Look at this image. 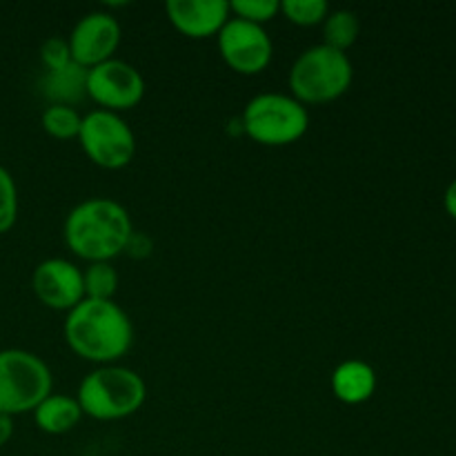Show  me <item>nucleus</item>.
<instances>
[{"label": "nucleus", "mask_w": 456, "mask_h": 456, "mask_svg": "<svg viewBox=\"0 0 456 456\" xmlns=\"http://www.w3.org/2000/svg\"><path fill=\"white\" fill-rule=\"evenodd\" d=\"M62 332L76 356L98 365H114L134 343L132 319L116 301L83 298L67 312Z\"/></svg>", "instance_id": "obj_1"}, {"label": "nucleus", "mask_w": 456, "mask_h": 456, "mask_svg": "<svg viewBox=\"0 0 456 456\" xmlns=\"http://www.w3.org/2000/svg\"><path fill=\"white\" fill-rule=\"evenodd\" d=\"M62 234L67 248L83 261L111 263L125 252L134 227L129 212L118 200L96 196L71 208Z\"/></svg>", "instance_id": "obj_2"}, {"label": "nucleus", "mask_w": 456, "mask_h": 456, "mask_svg": "<svg viewBox=\"0 0 456 456\" xmlns=\"http://www.w3.org/2000/svg\"><path fill=\"white\" fill-rule=\"evenodd\" d=\"M147 386L138 372L123 365H101L80 381L76 401L85 417L96 421H120L142 408Z\"/></svg>", "instance_id": "obj_3"}, {"label": "nucleus", "mask_w": 456, "mask_h": 456, "mask_svg": "<svg viewBox=\"0 0 456 456\" xmlns=\"http://www.w3.org/2000/svg\"><path fill=\"white\" fill-rule=\"evenodd\" d=\"M354 67L346 52L314 45L307 47L289 67V96L303 105H325L350 89Z\"/></svg>", "instance_id": "obj_4"}, {"label": "nucleus", "mask_w": 456, "mask_h": 456, "mask_svg": "<svg viewBox=\"0 0 456 456\" xmlns=\"http://www.w3.org/2000/svg\"><path fill=\"white\" fill-rule=\"evenodd\" d=\"M310 127V114L303 102L289 94L265 92L254 96L240 116V129L254 142L283 147L301 141Z\"/></svg>", "instance_id": "obj_5"}, {"label": "nucleus", "mask_w": 456, "mask_h": 456, "mask_svg": "<svg viewBox=\"0 0 456 456\" xmlns=\"http://www.w3.org/2000/svg\"><path fill=\"white\" fill-rule=\"evenodd\" d=\"M52 387V370L38 354L20 347L0 350V412L9 417L34 412Z\"/></svg>", "instance_id": "obj_6"}, {"label": "nucleus", "mask_w": 456, "mask_h": 456, "mask_svg": "<svg viewBox=\"0 0 456 456\" xmlns=\"http://www.w3.org/2000/svg\"><path fill=\"white\" fill-rule=\"evenodd\" d=\"M76 141L85 156L102 169H123L136 156V136L116 111L94 110L85 114Z\"/></svg>", "instance_id": "obj_7"}, {"label": "nucleus", "mask_w": 456, "mask_h": 456, "mask_svg": "<svg viewBox=\"0 0 456 456\" xmlns=\"http://www.w3.org/2000/svg\"><path fill=\"white\" fill-rule=\"evenodd\" d=\"M218 53L236 74H261L274 56V45L263 25L232 16L218 31Z\"/></svg>", "instance_id": "obj_8"}, {"label": "nucleus", "mask_w": 456, "mask_h": 456, "mask_svg": "<svg viewBox=\"0 0 456 456\" xmlns=\"http://www.w3.org/2000/svg\"><path fill=\"white\" fill-rule=\"evenodd\" d=\"M87 96L107 111H127L145 96V78L129 62L111 58L87 69Z\"/></svg>", "instance_id": "obj_9"}, {"label": "nucleus", "mask_w": 456, "mask_h": 456, "mask_svg": "<svg viewBox=\"0 0 456 456\" xmlns=\"http://www.w3.org/2000/svg\"><path fill=\"white\" fill-rule=\"evenodd\" d=\"M120 22L107 12H89L74 25L67 36L71 61L92 69L101 62L111 61L120 45Z\"/></svg>", "instance_id": "obj_10"}, {"label": "nucleus", "mask_w": 456, "mask_h": 456, "mask_svg": "<svg viewBox=\"0 0 456 456\" xmlns=\"http://www.w3.org/2000/svg\"><path fill=\"white\" fill-rule=\"evenodd\" d=\"M31 289L49 310L69 312L85 298L83 270L67 258H45L34 267Z\"/></svg>", "instance_id": "obj_11"}, {"label": "nucleus", "mask_w": 456, "mask_h": 456, "mask_svg": "<svg viewBox=\"0 0 456 456\" xmlns=\"http://www.w3.org/2000/svg\"><path fill=\"white\" fill-rule=\"evenodd\" d=\"M165 13L174 29L194 40L218 36L232 18L230 3L225 0H167Z\"/></svg>", "instance_id": "obj_12"}, {"label": "nucleus", "mask_w": 456, "mask_h": 456, "mask_svg": "<svg viewBox=\"0 0 456 456\" xmlns=\"http://www.w3.org/2000/svg\"><path fill=\"white\" fill-rule=\"evenodd\" d=\"M377 390V372L361 359H347L332 372V392L341 403L361 405L370 401Z\"/></svg>", "instance_id": "obj_13"}, {"label": "nucleus", "mask_w": 456, "mask_h": 456, "mask_svg": "<svg viewBox=\"0 0 456 456\" xmlns=\"http://www.w3.org/2000/svg\"><path fill=\"white\" fill-rule=\"evenodd\" d=\"M40 94L49 101V105H69L83 101L87 96V69L76 62L61 67V69L45 71L40 80Z\"/></svg>", "instance_id": "obj_14"}, {"label": "nucleus", "mask_w": 456, "mask_h": 456, "mask_svg": "<svg viewBox=\"0 0 456 456\" xmlns=\"http://www.w3.org/2000/svg\"><path fill=\"white\" fill-rule=\"evenodd\" d=\"M83 410L80 403L76 401V396L67 395H49L45 396L38 403V408L34 410V421L45 435H67V432L74 430L76 426L83 419Z\"/></svg>", "instance_id": "obj_15"}, {"label": "nucleus", "mask_w": 456, "mask_h": 456, "mask_svg": "<svg viewBox=\"0 0 456 456\" xmlns=\"http://www.w3.org/2000/svg\"><path fill=\"white\" fill-rule=\"evenodd\" d=\"M361 22L359 16L350 9H334L323 20V45L346 52L359 40Z\"/></svg>", "instance_id": "obj_16"}, {"label": "nucleus", "mask_w": 456, "mask_h": 456, "mask_svg": "<svg viewBox=\"0 0 456 456\" xmlns=\"http://www.w3.org/2000/svg\"><path fill=\"white\" fill-rule=\"evenodd\" d=\"M85 298L92 301H114L118 289V272L111 263H89L83 270Z\"/></svg>", "instance_id": "obj_17"}, {"label": "nucleus", "mask_w": 456, "mask_h": 456, "mask_svg": "<svg viewBox=\"0 0 456 456\" xmlns=\"http://www.w3.org/2000/svg\"><path fill=\"white\" fill-rule=\"evenodd\" d=\"M80 123L83 116L76 111V107L69 105H47L40 116V125H43L45 134H49L56 141H69V138H78Z\"/></svg>", "instance_id": "obj_18"}, {"label": "nucleus", "mask_w": 456, "mask_h": 456, "mask_svg": "<svg viewBox=\"0 0 456 456\" xmlns=\"http://www.w3.org/2000/svg\"><path fill=\"white\" fill-rule=\"evenodd\" d=\"M281 13L288 18L292 25L314 27L323 25L330 13V4L325 0H283Z\"/></svg>", "instance_id": "obj_19"}, {"label": "nucleus", "mask_w": 456, "mask_h": 456, "mask_svg": "<svg viewBox=\"0 0 456 456\" xmlns=\"http://www.w3.org/2000/svg\"><path fill=\"white\" fill-rule=\"evenodd\" d=\"M230 12L240 20L265 27V22L274 20L281 13V0H234L230 3Z\"/></svg>", "instance_id": "obj_20"}, {"label": "nucleus", "mask_w": 456, "mask_h": 456, "mask_svg": "<svg viewBox=\"0 0 456 456\" xmlns=\"http://www.w3.org/2000/svg\"><path fill=\"white\" fill-rule=\"evenodd\" d=\"M18 218V187L7 167L0 165V234L12 230Z\"/></svg>", "instance_id": "obj_21"}, {"label": "nucleus", "mask_w": 456, "mask_h": 456, "mask_svg": "<svg viewBox=\"0 0 456 456\" xmlns=\"http://www.w3.org/2000/svg\"><path fill=\"white\" fill-rule=\"evenodd\" d=\"M40 61H43L45 69L53 71L61 69V67L69 65L71 61V52H69V43L62 36H52V38L45 40L40 45Z\"/></svg>", "instance_id": "obj_22"}, {"label": "nucleus", "mask_w": 456, "mask_h": 456, "mask_svg": "<svg viewBox=\"0 0 456 456\" xmlns=\"http://www.w3.org/2000/svg\"><path fill=\"white\" fill-rule=\"evenodd\" d=\"M13 436V417L0 412V448L7 445Z\"/></svg>", "instance_id": "obj_23"}, {"label": "nucleus", "mask_w": 456, "mask_h": 456, "mask_svg": "<svg viewBox=\"0 0 456 456\" xmlns=\"http://www.w3.org/2000/svg\"><path fill=\"white\" fill-rule=\"evenodd\" d=\"M444 205H445V212L450 214V216L456 221V178L452 183H450V187L445 190V196H444Z\"/></svg>", "instance_id": "obj_24"}]
</instances>
